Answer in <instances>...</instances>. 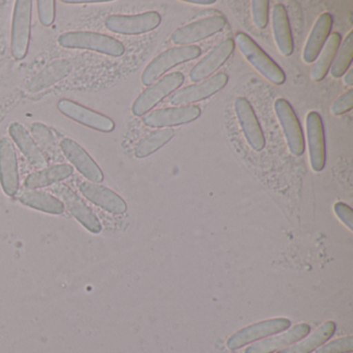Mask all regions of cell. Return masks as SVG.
I'll use <instances>...</instances> for the list:
<instances>
[{"instance_id": "cell-1", "label": "cell", "mask_w": 353, "mask_h": 353, "mask_svg": "<svg viewBox=\"0 0 353 353\" xmlns=\"http://www.w3.org/2000/svg\"><path fill=\"white\" fill-rule=\"evenodd\" d=\"M59 44L63 48L85 49L112 57H121L125 51L123 43L98 32H65L59 37Z\"/></svg>"}, {"instance_id": "cell-2", "label": "cell", "mask_w": 353, "mask_h": 353, "mask_svg": "<svg viewBox=\"0 0 353 353\" xmlns=\"http://www.w3.org/2000/svg\"><path fill=\"white\" fill-rule=\"evenodd\" d=\"M200 55L201 49L193 45L169 49L148 63L141 76L142 84L144 86L152 85L169 70L187 61H194Z\"/></svg>"}, {"instance_id": "cell-3", "label": "cell", "mask_w": 353, "mask_h": 353, "mask_svg": "<svg viewBox=\"0 0 353 353\" xmlns=\"http://www.w3.org/2000/svg\"><path fill=\"white\" fill-rule=\"evenodd\" d=\"M235 43L245 59L268 81L276 85L284 83L286 76L283 70L254 42L253 39L239 32L235 36Z\"/></svg>"}, {"instance_id": "cell-4", "label": "cell", "mask_w": 353, "mask_h": 353, "mask_svg": "<svg viewBox=\"0 0 353 353\" xmlns=\"http://www.w3.org/2000/svg\"><path fill=\"white\" fill-rule=\"evenodd\" d=\"M32 0H17L14 7L12 24V54L17 61L28 55L32 30Z\"/></svg>"}, {"instance_id": "cell-5", "label": "cell", "mask_w": 353, "mask_h": 353, "mask_svg": "<svg viewBox=\"0 0 353 353\" xmlns=\"http://www.w3.org/2000/svg\"><path fill=\"white\" fill-rule=\"evenodd\" d=\"M185 81L183 74L171 73L146 88L133 103L132 112L135 117H142L150 112L154 106L162 102L169 94L181 88Z\"/></svg>"}, {"instance_id": "cell-6", "label": "cell", "mask_w": 353, "mask_h": 353, "mask_svg": "<svg viewBox=\"0 0 353 353\" xmlns=\"http://www.w3.org/2000/svg\"><path fill=\"white\" fill-rule=\"evenodd\" d=\"M161 20L158 12H146L133 16L112 15L105 20V28L114 34L138 36L156 30Z\"/></svg>"}, {"instance_id": "cell-7", "label": "cell", "mask_w": 353, "mask_h": 353, "mask_svg": "<svg viewBox=\"0 0 353 353\" xmlns=\"http://www.w3.org/2000/svg\"><path fill=\"white\" fill-rule=\"evenodd\" d=\"M52 191L55 196H57V198L63 202V205L67 206L68 210L73 214L74 218L77 219L78 222L81 223L82 226L85 227L88 231L94 234L102 231V224H101L98 216L71 188L63 185V183H57V185H53Z\"/></svg>"}, {"instance_id": "cell-8", "label": "cell", "mask_w": 353, "mask_h": 353, "mask_svg": "<svg viewBox=\"0 0 353 353\" xmlns=\"http://www.w3.org/2000/svg\"><path fill=\"white\" fill-rule=\"evenodd\" d=\"M226 26V19L222 16H212L199 21L188 24L173 32L171 41L177 46H191L194 43L205 40L222 32Z\"/></svg>"}, {"instance_id": "cell-9", "label": "cell", "mask_w": 353, "mask_h": 353, "mask_svg": "<svg viewBox=\"0 0 353 353\" xmlns=\"http://www.w3.org/2000/svg\"><path fill=\"white\" fill-rule=\"evenodd\" d=\"M274 111L284 132L291 154L297 157L301 156L305 152V138L294 110L286 100L278 99L274 102Z\"/></svg>"}, {"instance_id": "cell-10", "label": "cell", "mask_w": 353, "mask_h": 353, "mask_svg": "<svg viewBox=\"0 0 353 353\" xmlns=\"http://www.w3.org/2000/svg\"><path fill=\"white\" fill-rule=\"evenodd\" d=\"M57 108L68 119L96 131L110 133L114 130L115 123L112 119L74 101L63 99L57 103Z\"/></svg>"}, {"instance_id": "cell-11", "label": "cell", "mask_w": 353, "mask_h": 353, "mask_svg": "<svg viewBox=\"0 0 353 353\" xmlns=\"http://www.w3.org/2000/svg\"><path fill=\"white\" fill-rule=\"evenodd\" d=\"M227 82H228L227 74H216L210 79L204 80L201 83L188 86L174 92L169 99V102L176 107L189 106L194 103L200 102L214 96L226 86Z\"/></svg>"}, {"instance_id": "cell-12", "label": "cell", "mask_w": 353, "mask_h": 353, "mask_svg": "<svg viewBox=\"0 0 353 353\" xmlns=\"http://www.w3.org/2000/svg\"><path fill=\"white\" fill-rule=\"evenodd\" d=\"M0 185L6 195L14 197L19 191V167L13 142L9 138L0 139Z\"/></svg>"}, {"instance_id": "cell-13", "label": "cell", "mask_w": 353, "mask_h": 353, "mask_svg": "<svg viewBox=\"0 0 353 353\" xmlns=\"http://www.w3.org/2000/svg\"><path fill=\"white\" fill-rule=\"evenodd\" d=\"M290 325V320L286 319V318H276V319L258 322L253 325L243 328L230 336L227 341V347L231 350L241 348V347L255 342L259 339L266 338V336L283 332L289 328Z\"/></svg>"}, {"instance_id": "cell-14", "label": "cell", "mask_w": 353, "mask_h": 353, "mask_svg": "<svg viewBox=\"0 0 353 353\" xmlns=\"http://www.w3.org/2000/svg\"><path fill=\"white\" fill-rule=\"evenodd\" d=\"M201 114V110L196 105L189 106L173 107V108L160 109L148 113L143 117L144 125L157 129L177 127L196 121Z\"/></svg>"}, {"instance_id": "cell-15", "label": "cell", "mask_w": 353, "mask_h": 353, "mask_svg": "<svg viewBox=\"0 0 353 353\" xmlns=\"http://www.w3.org/2000/svg\"><path fill=\"white\" fill-rule=\"evenodd\" d=\"M310 163L315 172H320L325 167L326 146L323 121L319 113L311 111L305 119Z\"/></svg>"}, {"instance_id": "cell-16", "label": "cell", "mask_w": 353, "mask_h": 353, "mask_svg": "<svg viewBox=\"0 0 353 353\" xmlns=\"http://www.w3.org/2000/svg\"><path fill=\"white\" fill-rule=\"evenodd\" d=\"M59 148L69 162L90 183H100L104 181V174L99 165L77 142L70 138H63Z\"/></svg>"}, {"instance_id": "cell-17", "label": "cell", "mask_w": 353, "mask_h": 353, "mask_svg": "<svg viewBox=\"0 0 353 353\" xmlns=\"http://www.w3.org/2000/svg\"><path fill=\"white\" fill-rule=\"evenodd\" d=\"M234 109L239 125L249 145L256 152L263 150L265 146V138L249 101L241 97L237 98L235 100Z\"/></svg>"}, {"instance_id": "cell-18", "label": "cell", "mask_w": 353, "mask_h": 353, "mask_svg": "<svg viewBox=\"0 0 353 353\" xmlns=\"http://www.w3.org/2000/svg\"><path fill=\"white\" fill-rule=\"evenodd\" d=\"M234 48L235 43L232 39L223 41L191 70L190 80L196 83L208 79L228 61Z\"/></svg>"}, {"instance_id": "cell-19", "label": "cell", "mask_w": 353, "mask_h": 353, "mask_svg": "<svg viewBox=\"0 0 353 353\" xmlns=\"http://www.w3.org/2000/svg\"><path fill=\"white\" fill-rule=\"evenodd\" d=\"M79 190L86 199L110 214H123L127 212L128 206L125 200L104 185L83 181L80 185Z\"/></svg>"}, {"instance_id": "cell-20", "label": "cell", "mask_w": 353, "mask_h": 353, "mask_svg": "<svg viewBox=\"0 0 353 353\" xmlns=\"http://www.w3.org/2000/svg\"><path fill=\"white\" fill-rule=\"evenodd\" d=\"M73 71V65L68 59H57L49 63L39 72L28 85V92L38 94L69 77Z\"/></svg>"}, {"instance_id": "cell-21", "label": "cell", "mask_w": 353, "mask_h": 353, "mask_svg": "<svg viewBox=\"0 0 353 353\" xmlns=\"http://www.w3.org/2000/svg\"><path fill=\"white\" fill-rule=\"evenodd\" d=\"M9 134L16 145L21 150L28 162L38 169L47 168L48 161L38 144L28 130L19 123H12L9 125Z\"/></svg>"}, {"instance_id": "cell-22", "label": "cell", "mask_w": 353, "mask_h": 353, "mask_svg": "<svg viewBox=\"0 0 353 353\" xmlns=\"http://www.w3.org/2000/svg\"><path fill=\"white\" fill-rule=\"evenodd\" d=\"M332 16L328 13L322 14L312 28L311 34L303 49V59L305 63H313L317 59L325 45L332 28Z\"/></svg>"}, {"instance_id": "cell-23", "label": "cell", "mask_w": 353, "mask_h": 353, "mask_svg": "<svg viewBox=\"0 0 353 353\" xmlns=\"http://www.w3.org/2000/svg\"><path fill=\"white\" fill-rule=\"evenodd\" d=\"M311 332V327L309 324L301 323L295 325L284 334L280 336H274V338L268 339V340L261 341L256 343L252 346L248 347L245 353H272L274 351L282 349L283 347L289 346L297 341L301 340Z\"/></svg>"}, {"instance_id": "cell-24", "label": "cell", "mask_w": 353, "mask_h": 353, "mask_svg": "<svg viewBox=\"0 0 353 353\" xmlns=\"http://www.w3.org/2000/svg\"><path fill=\"white\" fill-rule=\"evenodd\" d=\"M272 19L274 41L279 51L283 57H290L293 53L294 44L286 8L283 5L274 6Z\"/></svg>"}, {"instance_id": "cell-25", "label": "cell", "mask_w": 353, "mask_h": 353, "mask_svg": "<svg viewBox=\"0 0 353 353\" xmlns=\"http://www.w3.org/2000/svg\"><path fill=\"white\" fill-rule=\"evenodd\" d=\"M17 199L24 205L30 206L40 212H47V214H61L65 212V205L63 202L59 198L46 192L24 188L18 191Z\"/></svg>"}, {"instance_id": "cell-26", "label": "cell", "mask_w": 353, "mask_h": 353, "mask_svg": "<svg viewBox=\"0 0 353 353\" xmlns=\"http://www.w3.org/2000/svg\"><path fill=\"white\" fill-rule=\"evenodd\" d=\"M74 168L69 164H59L49 168L41 169L26 177L24 187L26 189L37 190L54 185L59 181L69 179L73 174Z\"/></svg>"}, {"instance_id": "cell-27", "label": "cell", "mask_w": 353, "mask_h": 353, "mask_svg": "<svg viewBox=\"0 0 353 353\" xmlns=\"http://www.w3.org/2000/svg\"><path fill=\"white\" fill-rule=\"evenodd\" d=\"M341 44V36L338 32L330 34L327 41L325 42L321 52L316 59V63L312 70L311 78L313 81L320 82L326 77L332 61L338 52Z\"/></svg>"}, {"instance_id": "cell-28", "label": "cell", "mask_w": 353, "mask_h": 353, "mask_svg": "<svg viewBox=\"0 0 353 353\" xmlns=\"http://www.w3.org/2000/svg\"><path fill=\"white\" fill-rule=\"evenodd\" d=\"M174 130L167 128V129H159L142 138L137 145L135 146L136 158L144 159L150 156L154 152H158L163 146L166 145L173 137H174Z\"/></svg>"}, {"instance_id": "cell-29", "label": "cell", "mask_w": 353, "mask_h": 353, "mask_svg": "<svg viewBox=\"0 0 353 353\" xmlns=\"http://www.w3.org/2000/svg\"><path fill=\"white\" fill-rule=\"evenodd\" d=\"M336 325L334 321L325 322L303 342L284 349V350L279 351L278 353H311L317 347L321 346L323 343H325L328 339L332 338L336 332Z\"/></svg>"}, {"instance_id": "cell-30", "label": "cell", "mask_w": 353, "mask_h": 353, "mask_svg": "<svg viewBox=\"0 0 353 353\" xmlns=\"http://www.w3.org/2000/svg\"><path fill=\"white\" fill-rule=\"evenodd\" d=\"M32 138L38 144L43 154H47L51 159H61V150L59 142L51 129L42 123H32L30 127Z\"/></svg>"}, {"instance_id": "cell-31", "label": "cell", "mask_w": 353, "mask_h": 353, "mask_svg": "<svg viewBox=\"0 0 353 353\" xmlns=\"http://www.w3.org/2000/svg\"><path fill=\"white\" fill-rule=\"evenodd\" d=\"M353 61V30L347 34L346 39L339 47L336 57L330 67V75L334 78H341L348 71Z\"/></svg>"}, {"instance_id": "cell-32", "label": "cell", "mask_w": 353, "mask_h": 353, "mask_svg": "<svg viewBox=\"0 0 353 353\" xmlns=\"http://www.w3.org/2000/svg\"><path fill=\"white\" fill-rule=\"evenodd\" d=\"M252 13L256 28L263 30L270 20V3L268 0H254L252 1Z\"/></svg>"}, {"instance_id": "cell-33", "label": "cell", "mask_w": 353, "mask_h": 353, "mask_svg": "<svg viewBox=\"0 0 353 353\" xmlns=\"http://www.w3.org/2000/svg\"><path fill=\"white\" fill-rule=\"evenodd\" d=\"M38 5L39 19H40L42 26H52L55 20V3L54 0H39L37 1Z\"/></svg>"}, {"instance_id": "cell-34", "label": "cell", "mask_w": 353, "mask_h": 353, "mask_svg": "<svg viewBox=\"0 0 353 353\" xmlns=\"http://www.w3.org/2000/svg\"><path fill=\"white\" fill-rule=\"evenodd\" d=\"M353 351V338L352 336H346V338L338 339L332 341L324 346L320 347L316 353H346Z\"/></svg>"}, {"instance_id": "cell-35", "label": "cell", "mask_w": 353, "mask_h": 353, "mask_svg": "<svg viewBox=\"0 0 353 353\" xmlns=\"http://www.w3.org/2000/svg\"><path fill=\"white\" fill-rule=\"evenodd\" d=\"M353 107V90H349L332 105L330 112L334 115H342L349 112Z\"/></svg>"}, {"instance_id": "cell-36", "label": "cell", "mask_w": 353, "mask_h": 353, "mask_svg": "<svg viewBox=\"0 0 353 353\" xmlns=\"http://www.w3.org/2000/svg\"><path fill=\"white\" fill-rule=\"evenodd\" d=\"M334 214L349 230H353V212L351 208L343 202H336L334 205Z\"/></svg>"}, {"instance_id": "cell-37", "label": "cell", "mask_w": 353, "mask_h": 353, "mask_svg": "<svg viewBox=\"0 0 353 353\" xmlns=\"http://www.w3.org/2000/svg\"><path fill=\"white\" fill-rule=\"evenodd\" d=\"M63 3H67V5H85V3H108L106 0H82V1H79V0H63Z\"/></svg>"}, {"instance_id": "cell-38", "label": "cell", "mask_w": 353, "mask_h": 353, "mask_svg": "<svg viewBox=\"0 0 353 353\" xmlns=\"http://www.w3.org/2000/svg\"><path fill=\"white\" fill-rule=\"evenodd\" d=\"M185 3H193V5L210 6L214 5V0H185Z\"/></svg>"}, {"instance_id": "cell-39", "label": "cell", "mask_w": 353, "mask_h": 353, "mask_svg": "<svg viewBox=\"0 0 353 353\" xmlns=\"http://www.w3.org/2000/svg\"><path fill=\"white\" fill-rule=\"evenodd\" d=\"M344 83L346 85L351 86L353 84V70H349L346 72L344 77Z\"/></svg>"}]
</instances>
